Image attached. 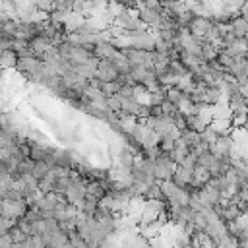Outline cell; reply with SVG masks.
I'll return each mask as SVG.
<instances>
[{"instance_id":"3","label":"cell","mask_w":248,"mask_h":248,"mask_svg":"<svg viewBox=\"0 0 248 248\" xmlns=\"http://www.w3.org/2000/svg\"><path fill=\"white\" fill-rule=\"evenodd\" d=\"M120 78V74L116 72V68L112 66V62L108 60H99L97 64V81L101 83H110V81H116Z\"/></svg>"},{"instance_id":"11","label":"cell","mask_w":248,"mask_h":248,"mask_svg":"<svg viewBox=\"0 0 248 248\" xmlns=\"http://www.w3.org/2000/svg\"><path fill=\"white\" fill-rule=\"evenodd\" d=\"M238 81V87H240V95L244 97V99H248V76L246 78H240V79H236Z\"/></svg>"},{"instance_id":"16","label":"cell","mask_w":248,"mask_h":248,"mask_svg":"<svg viewBox=\"0 0 248 248\" xmlns=\"http://www.w3.org/2000/svg\"><path fill=\"white\" fill-rule=\"evenodd\" d=\"M244 41H246V45H248V35H246V37H244Z\"/></svg>"},{"instance_id":"6","label":"cell","mask_w":248,"mask_h":248,"mask_svg":"<svg viewBox=\"0 0 248 248\" xmlns=\"http://www.w3.org/2000/svg\"><path fill=\"white\" fill-rule=\"evenodd\" d=\"M93 54H95V58L97 60H114L120 52L110 45V43H103V45H97L95 48H93Z\"/></svg>"},{"instance_id":"14","label":"cell","mask_w":248,"mask_h":248,"mask_svg":"<svg viewBox=\"0 0 248 248\" xmlns=\"http://www.w3.org/2000/svg\"><path fill=\"white\" fill-rule=\"evenodd\" d=\"M240 17L248 19V2H246V4H242V10H240Z\"/></svg>"},{"instance_id":"1","label":"cell","mask_w":248,"mask_h":248,"mask_svg":"<svg viewBox=\"0 0 248 248\" xmlns=\"http://www.w3.org/2000/svg\"><path fill=\"white\" fill-rule=\"evenodd\" d=\"M27 215V205L23 200H17V202H12V200H4L2 202V217H8V219H21Z\"/></svg>"},{"instance_id":"7","label":"cell","mask_w":248,"mask_h":248,"mask_svg":"<svg viewBox=\"0 0 248 248\" xmlns=\"http://www.w3.org/2000/svg\"><path fill=\"white\" fill-rule=\"evenodd\" d=\"M231 27H232V33L238 39H244L248 35V19H244V17H234L232 23H231Z\"/></svg>"},{"instance_id":"5","label":"cell","mask_w":248,"mask_h":248,"mask_svg":"<svg viewBox=\"0 0 248 248\" xmlns=\"http://www.w3.org/2000/svg\"><path fill=\"white\" fill-rule=\"evenodd\" d=\"M140 19L147 25V27H159L161 23V16L163 12L161 10H149V8H143V4H140Z\"/></svg>"},{"instance_id":"9","label":"cell","mask_w":248,"mask_h":248,"mask_svg":"<svg viewBox=\"0 0 248 248\" xmlns=\"http://www.w3.org/2000/svg\"><path fill=\"white\" fill-rule=\"evenodd\" d=\"M10 236L14 238V242H25V240H27V234H25V232H23V231H21L17 225H16V227L10 231Z\"/></svg>"},{"instance_id":"12","label":"cell","mask_w":248,"mask_h":248,"mask_svg":"<svg viewBox=\"0 0 248 248\" xmlns=\"http://www.w3.org/2000/svg\"><path fill=\"white\" fill-rule=\"evenodd\" d=\"M12 244H14V238L10 236V232H8V234H2V238H0V248H12Z\"/></svg>"},{"instance_id":"13","label":"cell","mask_w":248,"mask_h":248,"mask_svg":"<svg viewBox=\"0 0 248 248\" xmlns=\"http://www.w3.org/2000/svg\"><path fill=\"white\" fill-rule=\"evenodd\" d=\"M16 227V221L14 219H8V217H2V234H8V229L10 227Z\"/></svg>"},{"instance_id":"2","label":"cell","mask_w":248,"mask_h":248,"mask_svg":"<svg viewBox=\"0 0 248 248\" xmlns=\"http://www.w3.org/2000/svg\"><path fill=\"white\" fill-rule=\"evenodd\" d=\"M124 56L128 58V62L132 66H145V68H153V52L147 50H138V48H128L122 50Z\"/></svg>"},{"instance_id":"17","label":"cell","mask_w":248,"mask_h":248,"mask_svg":"<svg viewBox=\"0 0 248 248\" xmlns=\"http://www.w3.org/2000/svg\"><path fill=\"white\" fill-rule=\"evenodd\" d=\"M246 107H248V99H246Z\"/></svg>"},{"instance_id":"15","label":"cell","mask_w":248,"mask_h":248,"mask_svg":"<svg viewBox=\"0 0 248 248\" xmlns=\"http://www.w3.org/2000/svg\"><path fill=\"white\" fill-rule=\"evenodd\" d=\"M244 130L248 132V116H246V120H244Z\"/></svg>"},{"instance_id":"10","label":"cell","mask_w":248,"mask_h":248,"mask_svg":"<svg viewBox=\"0 0 248 248\" xmlns=\"http://www.w3.org/2000/svg\"><path fill=\"white\" fill-rule=\"evenodd\" d=\"M2 62H4V68L12 66L14 62L17 64V60H16V52H14V50H4V52H2Z\"/></svg>"},{"instance_id":"8","label":"cell","mask_w":248,"mask_h":248,"mask_svg":"<svg viewBox=\"0 0 248 248\" xmlns=\"http://www.w3.org/2000/svg\"><path fill=\"white\" fill-rule=\"evenodd\" d=\"M48 172H50V165H46V163H43V161H35V167H33V176H35V180H45L46 176H48Z\"/></svg>"},{"instance_id":"4","label":"cell","mask_w":248,"mask_h":248,"mask_svg":"<svg viewBox=\"0 0 248 248\" xmlns=\"http://www.w3.org/2000/svg\"><path fill=\"white\" fill-rule=\"evenodd\" d=\"M211 29H213V23H211L209 19H205V17H194L192 25L188 27V31H190L194 37H200V39H205Z\"/></svg>"}]
</instances>
